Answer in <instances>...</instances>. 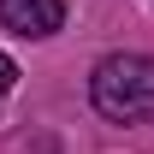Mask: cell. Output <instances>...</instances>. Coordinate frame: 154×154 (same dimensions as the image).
Returning a JSON list of instances; mask_svg holds the SVG:
<instances>
[{"mask_svg": "<svg viewBox=\"0 0 154 154\" xmlns=\"http://www.w3.org/2000/svg\"><path fill=\"white\" fill-rule=\"evenodd\" d=\"M89 101L113 125H142L154 119V59L148 54H107L89 77Z\"/></svg>", "mask_w": 154, "mask_h": 154, "instance_id": "obj_1", "label": "cell"}, {"mask_svg": "<svg viewBox=\"0 0 154 154\" xmlns=\"http://www.w3.org/2000/svg\"><path fill=\"white\" fill-rule=\"evenodd\" d=\"M0 24L12 36H54L65 24V0H0Z\"/></svg>", "mask_w": 154, "mask_h": 154, "instance_id": "obj_2", "label": "cell"}, {"mask_svg": "<svg viewBox=\"0 0 154 154\" xmlns=\"http://www.w3.org/2000/svg\"><path fill=\"white\" fill-rule=\"evenodd\" d=\"M12 83H18V65H12V59L0 54V95H6V89H12Z\"/></svg>", "mask_w": 154, "mask_h": 154, "instance_id": "obj_3", "label": "cell"}]
</instances>
